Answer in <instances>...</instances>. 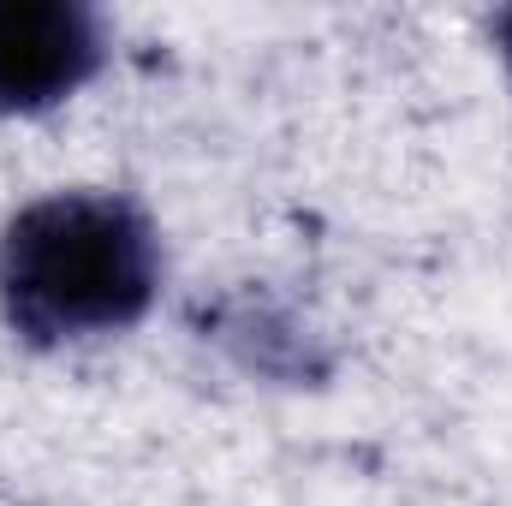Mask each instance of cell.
Listing matches in <instances>:
<instances>
[{
    "instance_id": "obj_3",
    "label": "cell",
    "mask_w": 512,
    "mask_h": 506,
    "mask_svg": "<svg viewBox=\"0 0 512 506\" xmlns=\"http://www.w3.org/2000/svg\"><path fill=\"white\" fill-rule=\"evenodd\" d=\"M495 36H501V48H507V66H512V12L495 18Z\"/></svg>"
},
{
    "instance_id": "obj_2",
    "label": "cell",
    "mask_w": 512,
    "mask_h": 506,
    "mask_svg": "<svg viewBox=\"0 0 512 506\" xmlns=\"http://www.w3.org/2000/svg\"><path fill=\"white\" fill-rule=\"evenodd\" d=\"M102 60V30L66 0H0V108L30 114L72 96Z\"/></svg>"
},
{
    "instance_id": "obj_1",
    "label": "cell",
    "mask_w": 512,
    "mask_h": 506,
    "mask_svg": "<svg viewBox=\"0 0 512 506\" xmlns=\"http://www.w3.org/2000/svg\"><path fill=\"white\" fill-rule=\"evenodd\" d=\"M161 256L149 221L120 197H42L0 239V304L30 340L114 334L149 310Z\"/></svg>"
}]
</instances>
